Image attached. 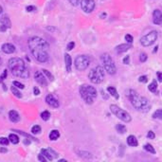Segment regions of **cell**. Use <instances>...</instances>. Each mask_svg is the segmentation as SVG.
I'll return each mask as SVG.
<instances>
[{"instance_id":"6da1fadb","label":"cell","mask_w":162,"mask_h":162,"mask_svg":"<svg viewBox=\"0 0 162 162\" xmlns=\"http://www.w3.org/2000/svg\"><path fill=\"white\" fill-rule=\"evenodd\" d=\"M28 46L30 53L37 62L46 63L48 61L49 46L47 41L38 36H32L28 41Z\"/></svg>"},{"instance_id":"7a4b0ae2","label":"cell","mask_w":162,"mask_h":162,"mask_svg":"<svg viewBox=\"0 0 162 162\" xmlns=\"http://www.w3.org/2000/svg\"><path fill=\"white\" fill-rule=\"evenodd\" d=\"M8 67L12 74L15 77L22 79H28L29 77V69L23 59L17 57L10 58L8 62Z\"/></svg>"},{"instance_id":"3957f363","label":"cell","mask_w":162,"mask_h":162,"mask_svg":"<svg viewBox=\"0 0 162 162\" xmlns=\"http://www.w3.org/2000/svg\"><path fill=\"white\" fill-rule=\"evenodd\" d=\"M128 98L130 100L132 105L136 108L137 110L141 112H148L151 108L150 102L145 97H141L137 94V91L130 89L128 91Z\"/></svg>"},{"instance_id":"277c9868","label":"cell","mask_w":162,"mask_h":162,"mask_svg":"<svg viewBox=\"0 0 162 162\" xmlns=\"http://www.w3.org/2000/svg\"><path fill=\"white\" fill-rule=\"evenodd\" d=\"M80 94L82 99L88 104H92L94 99L97 97V90L89 84H83L80 87Z\"/></svg>"},{"instance_id":"5b68a950","label":"cell","mask_w":162,"mask_h":162,"mask_svg":"<svg viewBox=\"0 0 162 162\" xmlns=\"http://www.w3.org/2000/svg\"><path fill=\"white\" fill-rule=\"evenodd\" d=\"M104 71L105 70L103 68H102L100 66H97L95 68L91 69L90 72L88 73V79L90 80L91 83L99 84L104 79Z\"/></svg>"},{"instance_id":"8992f818","label":"cell","mask_w":162,"mask_h":162,"mask_svg":"<svg viewBox=\"0 0 162 162\" xmlns=\"http://www.w3.org/2000/svg\"><path fill=\"white\" fill-rule=\"evenodd\" d=\"M101 60L102 63V67L104 68V70L110 75H114L117 71V67L113 61V59L111 58V56L107 53H103L101 56Z\"/></svg>"},{"instance_id":"52a82bcc","label":"cell","mask_w":162,"mask_h":162,"mask_svg":"<svg viewBox=\"0 0 162 162\" xmlns=\"http://www.w3.org/2000/svg\"><path fill=\"white\" fill-rule=\"evenodd\" d=\"M110 110L118 118H120V120H122L124 122H130L132 121V118H131L130 114L126 112L125 110L122 109L121 107H118L116 104L110 105Z\"/></svg>"},{"instance_id":"ba28073f","label":"cell","mask_w":162,"mask_h":162,"mask_svg":"<svg viewBox=\"0 0 162 162\" xmlns=\"http://www.w3.org/2000/svg\"><path fill=\"white\" fill-rule=\"evenodd\" d=\"M157 37H158L157 31L152 30L140 38V44H141L143 47H150L153 44H155L156 41L157 40Z\"/></svg>"},{"instance_id":"9c48e42d","label":"cell","mask_w":162,"mask_h":162,"mask_svg":"<svg viewBox=\"0 0 162 162\" xmlns=\"http://www.w3.org/2000/svg\"><path fill=\"white\" fill-rule=\"evenodd\" d=\"M90 59L86 55H79L75 59V68L79 71H83L89 67Z\"/></svg>"},{"instance_id":"30bf717a","label":"cell","mask_w":162,"mask_h":162,"mask_svg":"<svg viewBox=\"0 0 162 162\" xmlns=\"http://www.w3.org/2000/svg\"><path fill=\"white\" fill-rule=\"evenodd\" d=\"M80 5H81L82 10L86 14L92 13L95 9V6H96L94 0H82Z\"/></svg>"},{"instance_id":"8fae6325","label":"cell","mask_w":162,"mask_h":162,"mask_svg":"<svg viewBox=\"0 0 162 162\" xmlns=\"http://www.w3.org/2000/svg\"><path fill=\"white\" fill-rule=\"evenodd\" d=\"M34 78H35V81L42 86H47L48 84V82H47V79L45 77V74L42 73L41 71H36L35 74H34Z\"/></svg>"},{"instance_id":"7c38bea8","label":"cell","mask_w":162,"mask_h":162,"mask_svg":"<svg viewBox=\"0 0 162 162\" xmlns=\"http://www.w3.org/2000/svg\"><path fill=\"white\" fill-rule=\"evenodd\" d=\"M46 102L52 108H58L59 107V102L58 100L51 94H48L46 97Z\"/></svg>"},{"instance_id":"4fadbf2b","label":"cell","mask_w":162,"mask_h":162,"mask_svg":"<svg viewBox=\"0 0 162 162\" xmlns=\"http://www.w3.org/2000/svg\"><path fill=\"white\" fill-rule=\"evenodd\" d=\"M41 154L44 155V156L47 157V159L49 160V161L53 160L54 157H57V156H58V155H57L55 152H54L53 150H51V149H42V150H41Z\"/></svg>"},{"instance_id":"5bb4252c","label":"cell","mask_w":162,"mask_h":162,"mask_svg":"<svg viewBox=\"0 0 162 162\" xmlns=\"http://www.w3.org/2000/svg\"><path fill=\"white\" fill-rule=\"evenodd\" d=\"M153 22L156 25L162 24V13L159 10H155L153 13Z\"/></svg>"},{"instance_id":"9a60e30c","label":"cell","mask_w":162,"mask_h":162,"mask_svg":"<svg viewBox=\"0 0 162 162\" xmlns=\"http://www.w3.org/2000/svg\"><path fill=\"white\" fill-rule=\"evenodd\" d=\"M1 49L6 54H13V53L15 52V47L13 44H10V43L3 44L2 47H1Z\"/></svg>"},{"instance_id":"2e32d148","label":"cell","mask_w":162,"mask_h":162,"mask_svg":"<svg viewBox=\"0 0 162 162\" xmlns=\"http://www.w3.org/2000/svg\"><path fill=\"white\" fill-rule=\"evenodd\" d=\"M9 118H10V121L12 122L17 123V122H20V115L15 110H10L9 112Z\"/></svg>"},{"instance_id":"e0dca14e","label":"cell","mask_w":162,"mask_h":162,"mask_svg":"<svg viewBox=\"0 0 162 162\" xmlns=\"http://www.w3.org/2000/svg\"><path fill=\"white\" fill-rule=\"evenodd\" d=\"M131 48V44H122L116 47L115 50L118 54H122L123 52H126L128 49Z\"/></svg>"},{"instance_id":"ac0fdd59","label":"cell","mask_w":162,"mask_h":162,"mask_svg":"<svg viewBox=\"0 0 162 162\" xmlns=\"http://www.w3.org/2000/svg\"><path fill=\"white\" fill-rule=\"evenodd\" d=\"M0 23H1L2 26L6 27L7 29H10V27H12V22H10V20L8 17V15H3L0 17Z\"/></svg>"},{"instance_id":"d6986e66","label":"cell","mask_w":162,"mask_h":162,"mask_svg":"<svg viewBox=\"0 0 162 162\" xmlns=\"http://www.w3.org/2000/svg\"><path fill=\"white\" fill-rule=\"evenodd\" d=\"M64 63H66V68L68 72L71 71V64H72V59L69 54H64Z\"/></svg>"},{"instance_id":"ffe728a7","label":"cell","mask_w":162,"mask_h":162,"mask_svg":"<svg viewBox=\"0 0 162 162\" xmlns=\"http://www.w3.org/2000/svg\"><path fill=\"white\" fill-rule=\"evenodd\" d=\"M127 144L131 147H137L138 145V141L135 136H129L127 137Z\"/></svg>"},{"instance_id":"44dd1931","label":"cell","mask_w":162,"mask_h":162,"mask_svg":"<svg viewBox=\"0 0 162 162\" xmlns=\"http://www.w3.org/2000/svg\"><path fill=\"white\" fill-rule=\"evenodd\" d=\"M107 91H108V93H109L111 96H113L115 99L118 100V98H120V96H118V93L117 89L115 87H113V86H109V87L107 88Z\"/></svg>"},{"instance_id":"7402d4cb","label":"cell","mask_w":162,"mask_h":162,"mask_svg":"<svg viewBox=\"0 0 162 162\" xmlns=\"http://www.w3.org/2000/svg\"><path fill=\"white\" fill-rule=\"evenodd\" d=\"M49 139L50 140H57L59 137H60V133H59V131L58 130H52L50 133H49Z\"/></svg>"},{"instance_id":"603a6c76","label":"cell","mask_w":162,"mask_h":162,"mask_svg":"<svg viewBox=\"0 0 162 162\" xmlns=\"http://www.w3.org/2000/svg\"><path fill=\"white\" fill-rule=\"evenodd\" d=\"M10 91H12V93L16 97V98H18V99L22 98V93L18 90V88L16 87V86H14V85L12 86V87H10Z\"/></svg>"},{"instance_id":"cb8c5ba5","label":"cell","mask_w":162,"mask_h":162,"mask_svg":"<svg viewBox=\"0 0 162 162\" xmlns=\"http://www.w3.org/2000/svg\"><path fill=\"white\" fill-rule=\"evenodd\" d=\"M9 139L13 144H18L19 143V137L15 134H10Z\"/></svg>"},{"instance_id":"d4e9b609","label":"cell","mask_w":162,"mask_h":162,"mask_svg":"<svg viewBox=\"0 0 162 162\" xmlns=\"http://www.w3.org/2000/svg\"><path fill=\"white\" fill-rule=\"evenodd\" d=\"M148 89L152 92V93H156L157 91V83L156 81H153L152 83H151L148 86Z\"/></svg>"},{"instance_id":"484cf974","label":"cell","mask_w":162,"mask_h":162,"mask_svg":"<svg viewBox=\"0 0 162 162\" xmlns=\"http://www.w3.org/2000/svg\"><path fill=\"white\" fill-rule=\"evenodd\" d=\"M116 130H117L118 133H120V134H124V133L127 131V129H126V127H125L123 124H117Z\"/></svg>"},{"instance_id":"4316f807","label":"cell","mask_w":162,"mask_h":162,"mask_svg":"<svg viewBox=\"0 0 162 162\" xmlns=\"http://www.w3.org/2000/svg\"><path fill=\"white\" fill-rule=\"evenodd\" d=\"M41 118H42V120L43 121H45V122H48L49 118H50V113L46 110V111H43L41 113Z\"/></svg>"},{"instance_id":"83f0119b","label":"cell","mask_w":162,"mask_h":162,"mask_svg":"<svg viewBox=\"0 0 162 162\" xmlns=\"http://www.w3.org/2000/svg\"><path fill=\"white\" fill-rule=\"evenodd\" d=\"M143 148H144L145 151H147V152H149V153H151V154H156L155 148H154L152 145H151V144H149V143L145 144V145L143 146Z\"/></svg>"},{"instance_id":"f1b7e54d","label":"cell","mask_w":162,"mask_h":162,"mask_svg":"<svg viewBox=\"0 0 162 162\" xmlns=\"http://www.w3.org/2000/svg\"><path fill=\"white\" fill-rule=\"evenodd\" d=\"M42 131V128L40 125H34L33 127L31 128V134L33 135H37V134H40Z\"/></svg>"},{"instance_id":"f546056e","label":"cell","mask_w":162,"mask_h":162,"mask_svg":"<svg viewBox=\"0 0 162 162\" xmlns=\"http://www.w3.org/2000/svg\"><path fill=\"white\" fill-rule=\"evenodd\" d=\"M153 118H156V120H162V109L156 110V111L153 114Z\"/></svg>"},{"instance_id":"4dcf8cb0","label":"cell","mask_w":162,"mask_h":162,"mask_svg":"<svg viewBox=\"0 0 162 162\" xmlns=\"http://www.w3.org/2000/svg\"><path fill=\"white\" fill-rule=\"evenodd\" d=\"M43 71V73H44L45 74V76L49 80V81H53L54 80V77H53V75L48 71V70H47V69H43L42 70Z\"/></svg>"},{"instance_id":"1f68e13d","label":"cell","mask_w":162,"mask_h":162,"mask_svg":"<svg viewBox=\"0 0 162 162\" xmlns=\"http://www.w3.org/2000/svg\"><path fill=\"white\" fill-rule=\"evenodd\" d=\"M10 143V139L7 137H0V145H4V146H8Z\"/></svg>"},{"instance_id":"d6a6232c","label":"cell","mask_w":162,"mask_h":162,"mask_svg":"<svg viewBox=\"0 0 162 162\" xmlns=\"http://www.w3.org/2000/svg\"><path fill=\"white\" fill-rule=\"evenodd\" d=\"M13 84H14V86H16V87L19 88V89H24V88H25V85H24L23 83H21L20 82H18V81H14V82H13Z\"/></svg>"},{"instance_id":"836d02e7","label":"cell","mask_w":162,"mask_h":162,"mask_svg":"<svg viewBox=\"0 0 162 162\" xmlns=\"http://www.w3.org/2000/svg\"><path fill=\"white\" fill-rule=\"evenodd\" d=\"M147 59H148V56H147V54H146V53H144V52L140 53V56H139V61H140V62H141V63H144V62L147 61Z\"/></svg>"},{"instance_id":"e575fe53","label":"cell","mask_w":162,"mask_h":162,"mask_svg":"<svg viewBox=\"0 0 162 162\" xmlns=\"http://www.w3.org/2000/svg\"><path fill=\"white\" fill-rule=\"evenodd\" d=\"M133 40H134V38H133V36L131 34H126L125 35V41L128 43V44H132Z\"/></svg>"},{"instance_id":"d590c367","label":"cell","mask_w":162,"mask_h":162,"mask_svg":"<svg viewBox=\"0 0 162 162\" xmlns=\"http://www.w3.org/2000/svg\"><path fill=\"white\" fill-rule=\"evenodd\" d=\"M69 1V3L72 5V6H74V7H77L81 2H80V0H68Z\"/></svg>"},{"instance_id":"8d00e7d4","label":"cell","mask_w":162,"mask_h":162,"mask_svg":"<svg viewBox=\"0 0 162 162\" xmlns=\"http://www.w3.org/2000/svg\"><path fill=\"white\" fill-rule=\"evenodd\" d=\"M138 81L140 82V83H147L148 82V77L147 76H145V75H143V76H140L139 78H138Z\"/></svg>"},{"instance_id":"74e56055","label":"cell","mask_w":162,"mask_h":162,"mask_svg":"<svg viewBox=\"0 0 162 162\" xmlns=\"http://www.w3.org/2000/svg\"><path fill=\"white\" fill-rule=\"evenodd\" d=\"M16 132H18L19 134H21V135H23V136H25V137H29V138H30V139H34V140H36V138L35 137H32L31 136H29V135H28V134H26V133H24L23 131H19V130H15Z\"/></svg>"},{"instance_id":"f35d334b","label":"cell","mask_w":162,"mask_h":162,"mask_svg":"<svg viewBox=\"0 0 162 162\" xmlns=\"http://www.w3.org/2000/svg\"><path fill=\"white\" fill-rule=\"evenodd\" d=\"M37 158H38V160H39V161H42V162H46V161L48 160V159H47V157H46L44 155H42V154L38 155Z\"/></svg>"},{"instance_id":"ab89813d","label":"cell","mask_w":162,"mask_h":162,"mask_svg":"<svg viewBox=\"0 0 162 162\" xmlns=\"http://www.w3.org/2000/svg\"><path fill=\"white\" fill-rule=\"evenodd\" d=\"M147 137L149 139H154L156 137V135H155V133L153 131H149L148 134H147Z\"/></svg>"},{"instance_id":"60d3db41","label":"cell","mask_w":162,"mask_h":162,"mask_svg":"<svg viewBox=\"0 0 162 162\" xmlns=\"http://www.w3.org/2000/svg\"><path fill=\"white\" fill-rule=\"evenodd\" d=\"M26 10L28 13H32V12H34V10H36V8L34 6H28L26 8Z\"/></svg>"},{"instance_id":"b9f144b4","label":"cell","mask_w":162,"mask_h":162,"mask_svg":"<svg viewBox=\"0 0 162 162\" xmlns=\"http://www.w3.org/2000/svg\"><path fill=\"white\" fill-rule=\"evenodd\" d=\"M74 47H75V43L74 42H70V43H68V46H67V49L68 50H72L74 48Z\"/></svg>"},{"instance_id":"7bdbcfd3","label":"cell","mask_w":162,"mask_h":162,"mask_svg":"<svg viewBox=\"0 0 162 162\" xmlns=\"http://www.w3.org/2000/svg\"><path fill=\"white\" fill-rule=\"evenodd\" d=\"M7 74H8V70H7V69H5V70H4V72H3V74L1 75V76H0V78H1V79L4 81V80L7 78Z\"/></svg>"},{"instance_id":"ee69618b","label":"cell","mask_w":162,"mask_h":162,"mask_svg":"<svg viewBox=\"0 0 162 162\" xmlns=\"http://www.w3.org/2000/svg\"><path fill=\"white\" fill-rule=\"evenodd\" d=\"M129 63H130V57H129V56H126V57H124V58H123V64H128Z\"/></svg>"},{"instance_id":"f6af8a7d","label":"cell","mask_w":162,"mask_h":162,"mask_svg":"<svg viewBox=\"0 0 162 162\" xmlns=\"http://www.w3.org/2000/svg\"><path fill=\"white\" fill-rule=\"evenodd\" d=\"M33 94H34L35 96H38V95L40 94V90H39V88L37 87V86H35V87L33 88Z\"/></svg>"},{"instance_id":"bcb514c9","label":"cell","mask_w":162,"mask_h":162,"mask_svg":"<svg viewBox=\"0 0 162 162\" xmlns=\"http://www.w3.org/2000/svg\"><path fill=\"white\" fill-rule=\"evenodd\" d=\"M156 75H157V79H158V81H159L160 83H162V72H157Z\"/></svg>"},{"instance_id":"7dc6e473","label":"cell","mask_w":162,"mask_h":162,"mask_svg":"<svg viewBox=\"0 0 162 162\" xmlns=\"http://www.w3.org/2000/svg\"><path fill=\"white\" fill-rule=\"evenodd\" d=\"M8 152V149L4 148V147H0V153H7Z\"/></svg>"},{"instance_id":"c3c4849f","label":"cell","mask_w":162,"mask_h":162,"mask_svg":"<svg viewBox=\"0 0 162 162\" xmlns=\"http://www.w3.org/2000/svg\"><path fill=\"white\" fill-rule=\"evenodd\" d=\"M2 12H3V9H2V7H1V6H0V14H2Z\"/></svg>"},{"instance_id":"681fc988","label":"cell","mask_w":162,"mask_h":162,"mask_svg":"<svg viewBox=\"0 0 162 162\" xmlns=\"http://www.w3.org/2000/svg\"><path fill=\"white\" fill-rule=\"evenodd\" d=\"M101 16H102V18H103L104 16H106V14H105V13H103V14H102V15H101Z\"/></svg>"},{"instance_id":"f907efd6","label":"cell","mask_w":162,"mask_h":162,"mask_svg":"<svg viewBox=\"0 0 162 162\" xmlns=\"http://www.w3.org/2000/svg\"><path fill=\"white\" fill-rule=\"evenodd\" d=\"M3 88H4V90H5V91L7 90V88H6V84H4V83H3Z\"/></svg>"},{"instance_id":"816d5d0a","label":"cell","mask_w":162,"mask_h":162,"mask_svg":"<svg viewBox=\"0 0 162 162\" xmlns=\"http://www.w3.org/2000/svg\"><path fill=\"white\" fill-rule=\"evenodd\" d=\"M2 82H3V80H2V79H1V78H0V83H2Z\"/></svg>"},{"instance_id":"f5cc1de1","label":"cell","mask_w":162,"mask_h":162,"mask_svg":"<svg viewBox=\"0 0 162 162\" xmlns=\"http://www.w3.org/2000/svg\"><path fill=\"white\" fill-rule=\"evenodd\" d=\"M1 63H2V60H1V57H0V64H1Z\"/></svg>"}]
</instances>
